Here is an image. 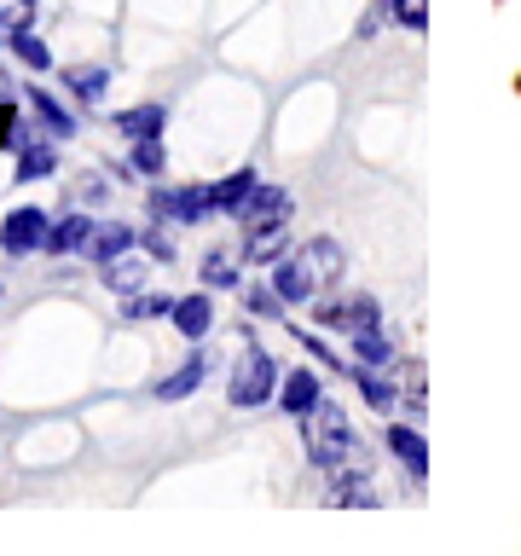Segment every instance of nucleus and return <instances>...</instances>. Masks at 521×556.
Listing matches in <instances>:
<instances>
[{"label":"nucleus","mask_w":521,"mask_h":556,"mask_svg":"<svg viewBox=\"0 0 521 556\" xmlns=\"http://www.w3.org/2000/svg\"><path fill=\"white\" fill-rule=\"evenodd\" d=\"M47 215H41V208H35V203H24V208H12V215L7 220H0V250H7L12 261L17 255H35V250H41V243H47Z\"/></svg>","instance_id":"423d86ee"},{"label":"nucleus","mask_w":521,"mask_h":556,"mask_svg":"<svg viewBox=\"0 0 521 556\" xmlns=\"http://www.w3.org/2000/svg\"><path fill=\"white\" fill-rule=\"evenodd\" d=\"M319 400H325V394H319V377L302 371V365H295V371L278 382V406H284L295 424H302V417H313V406H319Z\"/></svg>","instance_id":"9b49d317"},{"label":"nucleus","mask_w":521,"mask_h":556,"mask_svg":"<svg viewBox=\"0 0 521 556\" xmlns=\"http://www.w3.org/2000/svg\"><path fill=\"white\" fill-rule=\"evenodd\" d=\"M290 215H295V198L284 186H267L260 180L250 198L238 203V226H243V255L272 267L284 255V238H290Z\"/></svg>","instance_id":"f257e3e1"},{"label":"nucleus","mask_w":521,"mask_h":556,"mask_svg":"<svg viewBox=\"0 0 521 556\" xmlns=\"http://www.w3.org/2000/svg\"><path fill=\"white\" fill-rule=\"evenodd\" d=\"M12 163H17V180H47L59 168V151H52L47 128H12Z\"/></svg>","instance_id":"6e6552de"},{"label":"nucleus","mask_w":521,"mask_h":556,"mask_svg":"<svg viewBox=\"0 0 521 556\" xmlns=\"http://www.w3.org/2000/svg\"><path fill=\"white\" fill-rule=\"evenodd\" d=\"M139 243H145V255H151V261H174V238L163 232V226H151V232L139 238Z\"/></svg>","instance_id":"c85d7f7f"},{"label":"nucleus","mask_w":521,"mask_h":556,"mask_svg":"<svg viewBox=\"0 0 521 556\" xmlns=\"http://www.w3.org/2000/svg\"><path fill=\"white\" fill-rule=\"evenodd\" d=\"M354 342V359L359 365H371V371H394V342H389V330H359V337H347Z\"/></svg>","instance_id":"6ab92c4d"},{"label":"nucleus","mask_w":521,"mask_h":556,"mask_svg":"<svg viewBox=\"0 0 521 556\" xmlns=\"http://www.w3.org/2000/svg\"><path fill=\"white\" fill-rule=\"evenodd\" d=\"M342 377H354V389L371 400L377 412H394L399 406V389H394V371H371V365H342Z\"/></svg>","instance_id":"f8f14e48"},{"label":"nucleus","mask_w":521,"mask_h":556,"mask_svg":"<svg viewBox=\"0 0 521 556\" xmlns=\"http://www.w3.org/2000/svg\"><path fill=\"white\" fill-rule=\"evenodd\" d=\"M139 285H145V261H128V255H116L111 267H104V290H122V295H134Z\"/></svg>","instance_id":"b1692460"},{"label":"nucleus","mask_w":521,"mask_h":556,"mask_svg":"<svg viewBox=\"0 0 521 556\" xmlns=\"http://www.w3.org/2000/svg\"><path fill=\"white\" fill-rule=\"evenodd\" d=\"M347 273V255L336 238H307L295 255H278L272 261V290L284 302H313L319 290H330L336 278Z\"/></svg>","instance_id":"f03ea898"},{"label":"nucleus","mask_w":521,"mask_h":556,"mask_svg":"<svg viewBox=\"0 0 521 556\" xmlns=\"http://www.w3.org/2000/svg\"><path fill=\"white\" fill-rule=\"evenodd\" d=\"M302 441H307V458L313 469H347V464H371L365 458V441L354 434V424H347L342 406H330V400H319L313 406V417H302Z\"/></svg>","instance_id":"7ed1b4c3"},{"label":"nucleus","mask_w":521,"mask_h":556,"mask_svg":"<svg viewBox=\"0 0 521 556\" xmlns=\"http://www.w3.org/2000/svg\"><path fill=\"white\" fill-rule=\"evenodd\" d=\"M255 186H260V174H255V168H238V174H226V180L215 186V208H226V215H238V203L250 198Z\"/></svg>","instance_id":"412c9836"},{"label":"nucleus","mask_w":521,"mask_h":556,"mask_svg":"<svg viewBox=\"0 0 521 556\" xmlns=\"http://www.w3.org/2000/svg\"><path fill=\"white\" fill-rule=\"evenodd\" d=\"M243 307H250L255 319H278V313H284L290 302H284V295H278L272 285H243Z\"/></svg>","instance_id":"a878e982"},{"label":"nucleus","mask_w":521,"mask_h":556,"mask_svg":"<svg viewBox=\"0 0 521 556\" xmlns=\"http://www.w3.org/2000/svg\"><path fill=\"white\" fill-rule=\"evenodd\" d=\"M174 330L191 337V342H203L208 330H215V302H208V290L203 295H180V302H174Z\"/></svg>","instance_id":"4468645a"},{"label":"nucleus","mask_w":521,"mask_h":556,"mask_svg":"<svg viewBox=\"0 0 521 556\" xmlns=\"http://www.w3.org/2000/svg\"><path fill=\"white\" fill-rule=\"evenodd\" d=\"M163 128H168L163 104H134V111H116V134H128V139H163Z\"/></svg>","instance_id":"a211bd4d"},{"label":"nucleus","mask_w":521,"mask_h":556,"mask_svg":"<svg viewBox=\"0 0 521 556\" xmlns=\"http://www.w3.org/2000/svg\"><path fill=\"white\" fill-rule=\"evenodd\" d=\"M272 394H278V365H272L267 348H255V330H250V348H243V359L232 365L226 400H232L238 412H255V406H267Z\"/></svg>","instance_id":"20e7f679"},{"label":"nucleus","mask_w":521,"mask_h":556,"mask_svg":"<svg viewBox=\"0 0 521 556\" xmlns=\"http://www.w3.org/2000/svg\"><path fill=\"white\" fill-rule=\"evenodd\" d=\"M134 243H139L134 226H122V220H99V226H93V243H87V255H93L99 267H111V261H116V255H128Z\"/></svg>","instance_id":"2eb2a0df"},{"label":"nucleus","mask_w":521,"mask_h":556,"mask_svg":"<svg viewBox=\"0 0 521 556\" xmlns=\"http://www.w3.org/2000/svg\"><path fill=\"white\" fill-rule=\"evenodd\" d=\"M24 99H29V111L41 116V128H47L52 139H69V134H76V116H69L64 104L47 93V87H24Z\"/></svg>","instance_id":"f3484780"},{"label":"nucleus","mask_w":521,"mask_h":556,"mask_svg":"<svg viewBox=\"0 0 521 556\" xmlns=\"http://www.w3.org/2000/svg\"><path fill=\"white\" fill-rule=\"evenodd\" d=\"M319 325H325V330H347V337H359V330H382V307H377V295L319 302Z\"/></svg>","instance_id":"0eeeda50"},{"label":"nucleus","mask_w":521,"mask_h":556,"mask_svg":"<svg viewBox=\"0 0 521 556\" xmlns=\"http://www.w3.org/2000/svg\"><path fill=\"white\" fill-rule=\"evenodd\" d=\"M377 12L382 17H394L399 29H411V35H423L429 29V0H377Z\"/></svg>","instance_id":"4be33fe9"},{"label":"nucleus","mask_w":521,"mask_h":556,"mask_svg":"<svg viewBox=\"0 0 521 556\" xmlns=\"http://www.w3.org/2000/svg\"><path fill=\"white\" fill-rule=\"evenodd\" d=\"M128 168H139V174H163V168H168V151H163V139H134V156H128Z\"/></svg>","instance_id":"cd10ccee"},{"label":"nucleus","mask_w":521,"mask_h":556,"mask_svg":"<svg viewBox=\"0 0 521 556\" xmlns=\"http://www.w3.org/2000/svg\"><path fill=\"white\" fill-rule=\"evenodd\" d=\"M128 319H174V295L168 290H156V295H128Z\"/></svg>","instance_id":"bb28decb"},{"label":"nucleus","mask_w":521,"mask_h":556,"mask_svg":"<svg viewBox=\"0 0 521 556\" xmlns=\"http://www.w3.org/2000/svg\"><path fill=\"white\" fill-rule=\"evenodd\" d=\"M93 226H99V220H87L81 208H69L64 220L47 226V243H41V250H47V255H87V243H93Z\"/></svg>","instance_id":"1a4fd4ad"},{"label":"nucleus","mask_w":521,"mask_h":556,"mask_svg":"<svg viewBox=\"0 0 521 556\" xmlns=\"http://www.w3.org/2000/svg\"><path fill=\"white\" fill-rule=\"evenodd\" d=\"M203 377H208V354H186V359L163 377V382H156V400H186Z\"/></svg>","instance_id":"dca6fc26"},{"label":"nucleus","mask_w":521,"mask_h":556,"mask_svg":"<svg viewBox=\"0 0 521 556\" xmlns=\"http://www.w3.org/2000/svg\"><path fill=\"white\" fill-rule=\"evenodd\" d=\"M151 215L163 226H198L203 215H215V186H186V191H151Z\"/></svg>","instance_id":"39448f33"},{"label":"nucleus","mask_w":521,"mask_h":556,"mask_svg":"<svg viewBox=\"0 0 521 556\" xmlns=\"http://www.w3.org/2000/svg\"><path fill=\"white\" fill-rule=\"evenodd\" d=\"M330 498L336 504H377V486H371V464H347V469H330Z\"/></svg>","instance_id":"ddd939ff"},{"label":"nucleus","mask_w":521,"mask_h":556,"mask_svg":"<svg viewBox=\"0 0 521 556\" xmlns=\"http://www.w3.org/2000/svg\"><path fill=\"white\" fill-rule=\"evenodd\" d=\"M7 41H12V52H17V64H29V70H47V64H52V52H47V41H41L35 29L12 24V35H7Z\"/></svg>","instance_id":"5701e85b"},{"label":"nucleus","mask_w":521,"mask_h":556,"mask_svg":"<svg viewBox=\"0 0 521 556\" xmlns=\"http://www.w3.org/2000/svg\"><path fill=\"white\" fill-rule=\"evenodd\" d=\"M382 441H389L394 464L406 469L411 481H423V476H429V441H423V434H417L411 424H389V434H382Z\"/></svg>","instance_id":"9d476101"},{"label":"nucleus","mask_w":521,"mask_h":556,"mask_svg":"<svg viewBox=\"0 0 521 556\" xmlns=\"http://www.w3.org/2000/svg\"><path fill=\"white\" fill-rule=\"evenodd\" d=\"M64 87H69V93H76L81 104H99V99H104V87H111V70H104V64L64 70Z\"/></svg>","instance_id":"aec40b11"},{"label":"nucleus","mask_w":521,"mask_h":556,"mask_svg":"<svg viewBox=\"0 0 521 556\" xmlns=\"http://www.w3.org/2000/svg\"><path fill=\"white\" fill-rule=\"evenodd\" d=\"M203 285H215V290H238V261L226 255V250H208V255H203Z\"/></svg>","instance_id":"393cba45"},{"label":"nucleus","mask_w":521,"mask_h":556,"mask_svg":"<svg viewBox=\"0 0 521 556\" xmlns=\"http://www.w3.org/2000/svg\"><path fill=\"white\" fill-rule=\"evenodd\" d=\"M81 191H87V203H99V198H104V180H99V174H87Z\"/></svg>","instance_id":"c756f323"}]
</instances>
